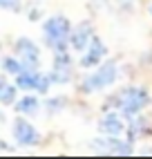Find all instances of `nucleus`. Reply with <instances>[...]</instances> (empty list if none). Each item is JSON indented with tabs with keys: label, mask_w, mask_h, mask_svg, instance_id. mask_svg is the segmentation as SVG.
Segmentation results:
<instances>
[{
	"label": "nucleus",
	"mask_w": 152,
	"mask_h": 159,
	"mask_svg": "<svg viewBox=\"0 0 152 159\" xmlns=\"http://www.w3.org/2000/svg\"><path fill=\"white\" fill-rule=\"evenodd\" d=\"M67 38H69V23H67L63 16L49 18L47 23H45V40H47V45H49L51 49L65 52Z\"/></svg>",
	"instance_id": "nucleus-1"
},
{
	"label": "nucleus",
	"mask_w": 152,
	"mask_h": 159,
	"mask_svg": "<svg viewBox=\"0 0 152 159\" xmlns=\"http://www.w3.org/2000/svg\"><path fill=\"white\" fill-rule=\"evenodd\" d=\"M116 101H118L121 110L127 116H132V114H136L148 103V92L145 90H139V88H127V90H123L121 94H118Z\"/></svg>",
	"instance_id": "nucleus-2"
},
{
	"label": "nucleus",
	"mask_w": 152,
	"mask_h": 159,
	"mask_svg": "<svg viewBox=\"0 0 152 159\" xmlns=\"http://www.w3.org/2000/svg\"><path fill=\"white\" fill-rule=\"evenodd\" d=\"M114 79H116V65H114V63H105L101 70H96L92 76L85 79L83 88L87 90V92H92V90H101V88H105V85H110Z\"/></svg>",
	"instance_id": "nucleus-3"
},
{
	"label": "nucleus",
	"mask_w": 152,
	"mask_h": 159,
	"mask_svg": "<svg viewBox=\"0 0 152 159\" xmlns=\"http://www.w3.org/2000/svg\"><path fill=\"white\" fill-rule=\"evenodd\" d=\"M18 88L47 92V88H49V79L42 76V74H38V72H34V70H27V72H23V74H18Z\"/></svg>",
	"instance_id": "nucleus-4"
},
{
	"label": "nucleus",
	"mask_w": 152,
	"mask_h": 159,
	"mask_svg": "<svg viewBox=\"0 0 152 159\" xmlns=\"http://www.w3.org/2000/svg\"><path fill=\"white\" fill-rule=\"evenodd\" d=\"M16 49H18L20 58H23V67L27 65L29 70H34V67L38 65V58H40L38 47H36L34 43H31L29 38H20L18 43H16Z\"/></svg>",
	"instance_id": "nucleus-5"
},
{
	"label": "nucleus",
	"mask_w": 152,
	"mask_h": 159,
	"mask_svg": "<svg viewBox=\"0 0 152 159\" xmlns=\"http://www.w3.org/2000/svg\"><path fill=\"white\" fill-rule=\"evenodd\" d=\"M14 137H16L20 143H25V146H36L40 141V134L36 132V128L31 123L23 121V119L14 123Z\"/></svg>",
	"instance_id": "nucleus-6"
},
{
	"label": "nucleus",
	"mask_w": 152,
	"mask_h": 159,
	"mask_svg": "<svg viewBox=\"0 0 152 159\" xmlns=\"http://www.w3.org/2000/svg\"><path fill=\"white\" fill-rule=\"evenodd\" d=\"M99 150L103 152H112V155H130L132 152V146H130L127 141H121V139H96L94 143Z\"/></svg>",
	"instance_id": "nucleus-7"
},
{
	"label": "nucleus",
	"mask_w": 152,
	"mask_h": 159,
	"mask_svg": "<svg viewBox=\"0 0 152 159\" xmlns=\"http://www.w3.org/2000/svg\"><path fill=\"white\" fill-rule=\"evenodd\" d=\"M105 56V45L101 43V38H90V52H87V54H85L83 56V65L85 67H92V65H96V63H99L101 58Z\"/></svg>",
	"instance_id": "nucleus-8"
},
{
	"label": "nucleus",
	"mask_w": 152,
	"mask_h": 159,
	"mask_svg": "<svg viewBox=\"0 0 152 159\" xmlns=\"http://www.w3.org/2000/svg\"><path fill=\"white\" fill-rule=\"evenodd\" d=\"M72 76V72H69V61L67 56L63 54V52H58V56L56 61H54V81H58V83H65V81H69Z\"/></svg>",
	"instance_id": "nucleus-9"
},
{
	"label": "nucleus",
	"mask_w": 152,
	"mask_h": 159,
	"mask_svg": "<svg viewBox=\"0 0 152 159\" xmlns=\"http://www.w3.org/2000/svg\"><path fill=\"white\" fill-rule=\"evenodd\" d=\"M90 38H92V27H90V23H81L78 27L74 29V34H72V45H74V49H85V45L90 43Z\"/></svg>",
	"instance_id": "nucleus-10"
},
{
	"label": "nucleus",
	"mask_w": 152,
	"mask_h": 159,
	"mask_svg": "<svg viewBox=\"0 0 152 159\" xmlns=\"http://www.w3.org/2000/svg\"><path fill=\"white\" fill-rule=\"evenodd\" d=\"M101 130L107 132V134H118L123 130V123L118 121L114 114H107V116H103V121H101Z\"/></svg>",
	"instance_id": "nucleus-11"
},
{
	"label": "nucleus",
	"mask_w": 152,
	"mask_h": 159,
	"mask_svg": "<svg viewBox=\"0 0 152 159\" xmlns=\"http://www.w3.org/2000/svg\"><path fill=\"white\" fill-rule=\"evenodd\" d=\"M36 108H38V101H36L34 97H25L23 101H18V105H16V110H18V112H25V114L36 112Z\"/></svg>",
	"instance_id": "nucleus-12"
},
{
	"label": "nucleus",
	"mask_w": 152,
	"mask_h": 159,
	"mask_svg": "<svg viewBox=\"0 0 152 159\" xmlns=\"http://www.w3.org/2000/svg\"><path fill=\"white\" fill-rule=\"evenodd\" d=\"M14 99H16V88L0 81V101H2V103H11Z\"/></svg>",
	"instance_id": "nucleus-13"
},
{
	"label": "nucleus",
	"mask_w": 152,
	"mask_h": 159,
	"mask_svg": "<svg viewBox=\"0 0 152 159\" xmlns=\"http://www.w3.org/2000/svg\"><path fill=\"white\" fill-rule=\"evenodd\" d=\"M2 65H5L7 72H11V74H20V70H23V65H20L18 61H14V58H5Z\"/></svg>",
	"instance_id": "nucleus-14"
},
{
	"label": "nucleus",
	"mask_w": 152,
	"mask_h": 159,
	"mask_svg": "<svg viewBox=\"0 0 152 159\" xmlns=\"http://www.w3.org/2000/svg\"><path fill=\"white\" fill-rule=\"evenodd\" d=\"M18 5V0H0V7H7V9H14Z\"/></svg>",
	"instance_id": "nucleus-15"
}]
</instances>
